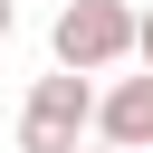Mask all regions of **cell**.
I'll return each mask as SVG.
<instances>
[{"instance_id":"obj_1","label":"cell","mask_w":153,"mask_h":153,"mask_svg":"<svg viewBox=\"0 0 153 153\" xmlns=\"http://www.w3.org/2000/svg\"><path fill=\"white\" fill-rule=\"evenodd\" d=\"M86 134H96V76H76V67L29 76V96H19V153H76Z\"/></svg>"},{"instance_id":"obj_2","label":"cell","mask_w":153,"mask_h":153,"mask_svg":"<svg viewBox=\"0 0 153 153\" xmlns=\"http://www.w3.org/2000/svg\"><path fill=\"white\" fill-rule=\"evenodd\" d=\"M48 48H57V67L105 76V67H124V57H134V10H124V0H67V10H57V29H48Z\"/></svg>"},{"instance_id":"obj_3","label":"cell","mask_w":153,"mask_h":153,"mask_svg":"<svg viewBox=\"0 0 153 153\" xmlns=\"http://www.w3.org/2000/svg\"><path fill=\"white\" fill-rule=\"evenodd\" d=\"M96 143H124V153H153V76H115L96 86Z\"/></svg>"},{"instance_id":"obj_4","label":"cell","mask_w":153,"mask_h":153,"mask_svg":"<svg viewBox=\"0 0 153 153\" xmlns=\"http://www.w3.org/2000/svg\"><path fill=\"white\" fill-rule=\"evenodd\" d=\"M134 67L153 76V10H134Z\"/></svg>"},{"instance_id":"obj_5","label":"cell","mask_w":153,"mask_h":153,"mask_svg":"<svg viewBox=\"0 0 153 153\" xmlns=\"http://www.w3.org/2000/svg\"><path fill=\"white\" fill-rule=\"evenodd\" d=\"M10 29H19V10H10V0H0V38H10Z\"/></svg>"},{"instance_id":"obj_6","label":"cell","mask_w":153,"mask_h":153,"mask_svg":"<svg viewBox=\"0 0 153 153\" xmlns=\"http://www.w3.org/2000/svg\"><path fill=\"white\" fill-rule=\"evenodd\" d=\"M76 153H124V143H96V134H86V143H76Z\"/></svg>"}]
</instances>
